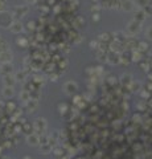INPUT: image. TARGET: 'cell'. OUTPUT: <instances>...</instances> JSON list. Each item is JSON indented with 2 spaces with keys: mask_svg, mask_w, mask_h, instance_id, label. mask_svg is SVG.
I'll list each match as a JSON object with an SVG mask.
<instances>
[{
  "mask_svg": "<svg viewBox=\"0 0 152 159\" xmlns=\"http://www.w3.org/2000/svg\"><path fill=\"white\" fill-rule=\"evenodd\" d=\"M12 142H13V143H17V142H19V138H17V137H16V134H15V137H13Z\"/></svg>",
  "mask_w": 152,
  "mask_h": 159,
  "instance_id": "45",
  "label": "cell"
},
{
  "mask_svg": "<svg viewBox=\"0 0 152 159\" xmlns=\"http://www.w3.org/2000/svg\"><path fill=\"white\" fill-rule=\"evenodd\" d=\"M58 66H60V68H62V69H66V66H68V61H66V60H61L58 63Z\"/></svg>",
  "mask_w": 152,
  "mask_h": 159,
  "instance_id": "34",
  "label": "cell"
},
{
  "mask_svg": "<svg viewBox=\"0 0 152 159\" xmlns=\"http://www.w3.org/2000/svg\"><path fill=\"white\" fill-rule=\"evenodd\" d=\"M78 106H79V108H83V106H85V102H79Z\"/></svg>",
  "mask_w": 152,
  "mask_h": 159,
  "instance_id": "47",
  "label": "cell"
},
{
  "mask_svg": "<svg viewBox=\"0 0 152 159\" xmlns=\"http://www.w3.org/2000/svg\"><path fill=\"white\" fill-rule=\"evenodd\" d=\"M132 60L134 61H139L140 60V53L139 52H134L132 53Z\"/></svg>",
  "mask_w": 152,
  "mask_h": 159,
  "instance_id": "33",
  "label": "cell"
},
{
  "mask_svg": "<svg viewBox=\"0 0 152 159\" xmlns=\"http://www.w3.org/2000/svg\"><path fill=\"white\" fill-rule=\"evenodd\" d=\"M0 40H2V37H0Z\"/></svg>",
  "mask_w": 152,
  "mask_h": 159,
  "instance_id": "51",
  "label": "cell"
},
{
  "mask_svg": "<svg viewBox=\"0 0 152 159\" xmlns=\"http://www.w3.org/2000/svg\"><path fill=\"white\" fill-rule=\"evenodd\" d=\"M33 82L37 84V85H42L44 84V77L42 76H33Z\"/></svg>",
  "mask_w": 152,
  "mask_h": 159,
  "instance_id": "22",
  "label": "cell"
},
{
  "mask_svg": "<svg viewBox=\"0 0 152 159\" xmlns=\"http://www.w3.org/2000/svg\"><path fill=\"white\" fill-rule=\"evenodd\" d=\"M132 82V77L130 76V74H123L122 77H120V84L122 85H126V86H130Z\"/></svg>",
  "mask_w": 152,
  "mask_h": 159,
  "instance_id": "15",
  "label": "cell"
},
{
  "mask_svg": "<svg viewBox=\"0 0 152 159\" xmlns=\"http://www.w3.org/2000/svg\"><path fill=\"white\" fill-rule=\"evenodd\" d=\"M146 49H148V45H146V43H140L139 44V49H138V51H139V52H144Z\"/></svg>",
  "mask_w": 152,
  "mask_h": 159,
  "instance_id": "32",
  "label": "cell"
},
{
  "mask_svg": "<svg viewBox=\"0 0 152 159\" xmlns=\"http://www.w3.org/2000/svg\"><path fill=\"white\" fill-rule=\"evenodd\" d=\"M6 108H7V110H8V113H12V112H15V110H16V105L13 104V102H8V104L6 105Z\"/></svg>",
  "mask_w": 152,
  "mask_h": 159,
  "instance_id": "24",
  "label": "cell"
},
{
  "mask_svg": "<svg viewBox=\"0 0 152 159\" xmlns=\"http://www.w3.org/2000/svg\"><path fill=\"white\" fill-rule=\"evenodd\" d=\"M107 63H110L111 65H114V64H119L120 63V57L118 56V53H110V55H107Z\"/></svg>",
  "mask_w": 152,
  "mask_h": 159,
  "instance_id": "11",
  "label": "cell"
},
{
  "mask_svg": "<svg viewBox=\"0 0 152 159\" xmlns=\"http://www.w3.org/2000/svg\"><path fill=\"white\" fill-rule=\"evenodd\" d=\"M127 31H128V33L131 35V36H135V35L140 31V23L139 21H136V20H132L131 23L128 24Z\"/></svg>",
  "mask_w": 152,
  "mask_h": 159,
  "instance_id": "4",
  "label": "cell"
},
{
  "mask_svg": "<svg viewBox=\"0 0 152 159\" xmlns=\"http://www.w3.org/2000/svg\"><path fill=\"white\" fill-rule=\"evenodd\" d=\"M13 15L7 11H0V26L2 28H10L13 23Z\"/></svg>",
  "mask_w": 152,
  "mask_h": 159,
  "instance_id": "1",
  "label": "cell"
},
{
  "mask_svg": "<svg viewBox=\"0 0 152 159\" xmlns=\"http://www.w3.org/2000/svg\"><path fill=\"white\" fill-rule=\"evenodd\" d=\"M146 16H147V13H146L144 11H139V12H138L136 15H135V20L139 21V23H142V21L146 19Z\"/></svg>",
  "mask_w": 152,
  "mask_h": 159,
  "instance_id": "19",
  "label": "cell"
},
{
  "mask_svg": "<svg viewBox=\"0 0 152 159\" xmlns=\"http://www.w3.org/2000/svg\"><path fill=\"white\" fill-rule=\"evenodd\" d=\"M40 150H41V153H42V154L48 155L49 153H52V151H53V147H52V146L49 145V143H45V145H41V149H40Z\"/></svg>",
  "mask_w": 152,
  "mask_h": 159,
  "instance_id": "17",
  "label": "cell"
},
{
  "mask_svg": "<svg viewBox=\"0 0 152 159\" xmlns=\"http://www.w3.org/2000/svg\"><path fill=\"white\" fill-rule=\"evenodd\" d=\"M99 10H101V8H99V4H95V6L91 7V12H93V13H99Z\"/></svg>",
  "mask_w": 152,
  "mask_h": 159,
  "instance_id": "35",
  "label": "cell"
},
{
  "mask_svg": "<svg viewBox=\"0 0 152 159\" xmlns=\"http://www.w3.org/2000/svg\"><path fill=\"white\" fill-rule=\"evenodd\" d=\"M13 66L11 63H3L0 64V74L2 76H6V74H11L12 73Z\"/></svg>",
  "mask_w": 152,
  "mask_h": 159,
  "instance_id": "7",
  "label": "cell"
},
{
  "mask_svg": "<svg viewBox=\"0 0 152 159\" xmlns=\"http://www.w3.org/2000/svg\"><path fill=\"white\" fill-rule=\"evenodd\" d=\"M64 90L68 93V94H73V93H75L78 90V85L73 81H68L64 84Z\"/></svg>",
  "mask_w": 152,
  "mask_h": 159,
  "instance_id": "5",
  "label": "cell"
},
{
  "mask_svg": "<svg viewBox=\"0 0 152 159\" xmlns=\"http://www.w3.org/2000/svg\"><path fill=\"white\" fill-rule=\"evenodd\" d=\"M3 108H4V105H3L2 102H0V109H3Z\"/></svg>",
  "mask_w": 152,
  "mask_h": 159,
  "instance_id": "48",
  "label": "cell"
},
{
  "mask_svg": "<svg viewBox=\"0 0 152 159\" xmlns=\"http://www.w3.org/2000/svg\"><path fill=\"white\" fill-rule=\"evenodd\" d=\"M28 11H29V8L26 6H17L12 10V15L13 17H23L28 13Z\"/></svg>",
  "mask_w": 152,
  "mask_h": 159,
  "instance_id": "3",
  "label": "cell"
},
{
  "mask_svg": "<svg viewBox=\"0 0 152 159\" xmlns=\"http://www.w3.org/2000/svg\"><path fill=\"white\" fill-rule=\"evenodd\" d=\"M19 122L21 123V125H25V123H26V119H25V118H20Z\"/></svg>",
  "mask_w": 152,
  "mask_h": 159,
  "instance_id": "44",
  "label": "cell"
},
{
  "mask_svg": "<svg viewBox=\"0 0 152 159\" xmlns=\"http://www.w3.org/2000/svg\"><path fill=\"white\" fill-rule=\"evenodd\" d=\"M20 100L21 101H24V102H26V101H29L32 97H30V90H28V89H24V90H21L20 92Z\"/></svg>",
  "mask_w": 152,
  "mask_h": 159,
  "instance_id": "14",
  "label": "cell"
},
{
  "mask_svg": "<svg viewBox=\"0 0 152 159\" xmlns=\"http://www.w3.org/2000/svg\"><path fill=\"white\" fill-rule=\"evenodd\" d=\"M16 77L12 76L11 74H6V76H3V82H4V86H13L16 84Z\"/></svg>",
  "mask_w": 152,
  "mask_h": 159,
  "instance_id": "9",
  "label": "cell"
},
{
  "mask_svg": "<svg viewBox=\"0 0 152 159\" xmlns=\"http://www.w3.org/2000/svg\"><path fill=\"white\" fill-rule=\"evenodd\" d=\"M122 8H123V10H126V11H130V10H131V3H130L128 0H126V2L123 0V2H122Z\"/></svg>",
  "mask_w": 152,
  "mask_h": 159,
  "instance_id": "27",
  "label": "cell"
},
{
  "mask_svg": "<svg viewBox=\"0 0 152 159\" xmlns=\"http://www.w3.org/2000/svg\"><path fill=\"white\" fill-rule=\"evenodd\" d=\"M23 159H30V157H24Z\"/></svg>",
  "mask_w": 152,
  "mask_h": 159,
  "instance_id": "49",
  "label": "cell"
},
{
  "mask_svg": "<svg viewBox=\"0 0 152 159\" xmlns=\"http://www.w3.org/2000/svg\"><path fill=\"white\" fill-rule=\"evenodd\" d=\"M114 82H117V78H114V77H110V78H109V84H110V85H113Z\"/></svg>",
  "mask_w": 152,
  "mask_h": 159,
  "instance_id": "42",
  "label": "cell"
},
{
  "mask_svg": "<svg viewBox=\"0 0 152 159\" xmlns=\"http://www.w3.org/2000/svg\"><path fill=\"white\" fill-rule=\"evenodd\" d=\"M11 60H12V53L10 51L0 52V64H3V63H11Z\"/></svg>",
  "mask_w": 152,
  "mask_h": 159,
  "instance_id": "10",
  "label": "cell"
},
{
  "mask_svg": "<svg viewBox=\"0 0 152 159\" xmlns=\"http://www.w3.org/2000/svg\"><path fill=\"white\" fill-rule=\"evenodd\" d=\"M37 0H25V3H28V4H34Z\"/></svg>",
  "mask_w": 152,
  "mask_h": 159,
  "instance_id": "46",
  "label": "cell"
},
{
  "mask_svg": "<svg viewBox=\"0 0 152 159\" xmlns=\"http://www.w3.org/2000/svg\"><path fill=\"white\" fill-rule=\"evenodd\" d=\"M48 142H49V135H46V134L40 135V145H45Z\"/></svg>",
  "mask_w": 152,
  "mask_h": 159,
  "instance_id": "23",
  "label": "cell"
},
{
  "mask_svg": "<svg viewBox=\"0 0 152 159\" xmlns=\"http://www.w3.org/2000/svg\"><path fill=\"white\" fill-rule=\"evenodd\" d=\"M26 142H28V145H30V146H37V145H40V135L36 134V132L28 134V137H26Z\"/></svg>",
  "mask_w": 152,
  "mask_h": 159,
  "instance_id": "8",
  "label": "cell"
},
{
  "mask_svg": "<svg viewBox=\"0 0 152 159\" xmlns=\"http://www.w3.org/2000/svg\"><path fill=\"white\" fill-rule=\"evenodd\" d=\"M33 126H34V132H36V134H38V135L45 134L46 127H48L46 119L45 118H37V119H36V122L33 123Z\"/></svg>",
  "mask_w": 152,
  "mask_h": 159,
  "instance_id": "2",
  "label": "cell"
},
{
  "mask_svg": "<svg viewBox=\"0 0 152 159\" xmlns=\"http://www.w3.org/2000/svg\"><path fill=\"white\" fill-rule=\"evenodd\" d=\"M78 159H82V158H78Z\"/></svg>",
  "mask_w": 152,
  "mask_h": 159,
  "instance_id": "50",
  "label": "cell"
},
{
  "mask_svg": "<svg viewBox=\"0 0 152 159\" xmlns=\"http://www.w3.org/2000/svg\"><path fill=\"white\" fill-rule=\"evenodd\" d=\"M16 44L17 45H20V47H23V48H25V47H28V40H26L25 37H20V39L16 40Z\"/></svg>",
  "mask_w": 152,
  "mask_h": 159,
  "instance_id": "20",
  "label": "cell"
},
{
  "mask_svg": "<svg viewBox=\"0 0 152 159\" xmlns=\"http://www.w3.org/2000/svg\"><path fill=\"white\" fill-rule=\"evenodd\" d=\"M10 29H11V32H13V33H20L21 31H23V24H21L20 21L15 20L12 23V25L10 26Z\"/></svg>",
  "mask_w": 152,
  "mask_h": 159,
  "instance_id": "12",
  "label": "cell"
},
{
  "mask_svg": "<svg viewBox=\"0 0 152 159\" xmlns=\"http://www.w3.org/2000/svg\"><path fill=\"white\" fill-rule=\"evenodd\" d=\"M49 78H50V81L56 82L57 80H58V74H56L54 72H52V73H49Z\"/></svg>",
  "mask_w": 152,
  "mask_h": 159,
  "instance_id": "31",
  "label": "cell"
},
{
  "mask_svg": "<svg viewBox=\"0 0 152 159\" xmlns=\"http://www.w3.org/2000/svg\"><path fill=\"white\" fill-rule=\"evenodd\" d=\"M147 36H148V37L152 40V26H151V28H150L148 31H147Z\"/></svg>",
  "mask_w": 152,
  "mask_h": 159,
  "instance_id": "43",
  "label": "cell"
},
{
  "mask_svg": "<svg viewBox=\"0 0 152 159\" xmlns=\"http://www.w3.org/2000/svg\"><path fill=\"white\" fill-rule=\"evenodd\" d=\"M15 77L17 81H21V82H26V77H28V72L24 69V70H20L15 74Z\"/></svg>",
  "mask_w": 152,
  "mask_h": 159,
  "instance_id": "13",
  "label": "cell"
},
{
  "mask_svg": "<svg viewBox=\"0 0 152 159\" xmlns=\"http://www.w3.org/2000/svg\"><path fill=\"white\" fill-rule=\"evenodd\" d=\"M34 29V21H29L28 23V31H33Z\"/></svg>",
  "mask_w": 152,
  "mask_h": 159,
  "instance_id": "38",
  "label": "cell"
},
{
  "mask_svg": "<svg viewBox=\"0 0 152 159\" xmlns=\"http://www.w3.org/2000/svg\"><path fill=\"white\" fill-rule=\"evenodd\" d=\"M11 146H12V141L10 139V141H6V142H4L3 147H11Z\"/></svg>",
  "mask_w": 152,
  "mask_h": 159,
  "instance_id": "39",
  "label": "cell"
},
{
  "mask_svg": "<svg viewBox=\"0 0 152 159\" xmlns=\"http://www.w3.org/2000/svg\"><path fill=\"white\" fill-rule=\"evenodd\" d=\"M20 131H23V127H21L20 125H15V127H13V132H16V134H19Z\"/></svg>",
  "mask_w": 152,
  "mask_h": 159,
  "instance_id": "36",
  "label": "cell"
},
{
  "mask_svg": "<svg viewBox=\"0 0 152 159\" xmlns=\"http://www.w3.org/2000/svg\"><path fill=\"white\" fill-rule=\"evenodd\" d=\"M37 108H38V101L37 100L30 98L29 101H26V102H25V109L28 110V113L36 112V109H37Z\"/></svg>",
  "mask_w": 152,
  "mask_h": 159,
  "instance_id": "6",
  "label": "cell"
},
{
  "mask_svg": "<svg viewBox=\"0 0 152 159\" xmlns=\"http://www.w3.org/2000/svg\"><path fill=\"white\" fill-rule=\"evenodd\" d=\"M97 57H98V60L99 61H107V55H106V52H103V51H98L97 52Z\"/></svg>",
  "mask_w": 152,
  "mask_h": 159,
  "instance_id": "21",
  "label": "cell"
},
{
  "mask_svg": "<svg viewBox=\"0 0 152 159\" xmlns=\"http://www.w3.org/2000/svg\"><path fill=\"white\" fill-rule=\"evenodd\" d=\"M30 97H32L33 100H40V97H41V94H40V90H32L30 92Z\"/></svg>",
  "mask_w": 152,
  "mask_h": 159,
  "instance_id": "26",
  "label": "cell"
},
{
  "mask_svg": "<svg viewBox=\"0 0 152 159\" xmlns=\"http://www.w3.org/2000/svg\"><path fill=\"white\" fill-rule=\"evenodd\" d=\"M13 94H15V92H13V86H4L3 96L6 97V98H11Z\"/></svg>",
  "mask_w": 152,
  "mask_h": 159,
  "instance_id": "16",
  "label": "cell"
},
{
  "mask_svg": "<svg viewBox=\"0 0 152 159\" xmlns=\"http://www.w3.org/2000/svg\"><path fill=\"white\" fill-rule=\"evenodd\" d=\"M99 20V13H93V21H98Z\"/></svg>",
  "mask_w": 152,
  "mask_h": 159,
  "instance_id": "40",
  "label": "cell"
},
{
  "mask_svg": "<svg viewBox=\"0 0 152 159\" xmlns=\"http://www.w3.org/2000/svg\"><path fill=\"white\" fill-rule=\"evenodd\" d=\"M23 131L26 132V134H32V132H34V126L29 125V123L26 122L25 125H23Z\"/></svg>",
  "mask_w": 152,
  "mask_h": 159,
  "instance_id": "18",
  "label": "cell"
},
{
  "mask_svg": "<svg viewBox=\"0 0 152 159\" xmlns=\"http://www.w3.org/2000/svg\"><path fill=\"white\" fill-rule=\"evenodd\" d=\"M58 112L61 114H65L66 112H68V105H66V104H60L58 105Z\"/></svg>",
  "mask_w": 152,
  "mask_h": 159,
  "instance_id": "25",
  "label": "cell"
},
{
  "mask_svg": "<svg viewBox=\"0 0 152 159\" xmlns=\"http://www.w3.org/2000/svg\"><path fill=\"white\" fill-rule=\"evenodd\" d=\"M4 6H6V0H0V11H4Z\"/></svg>",
  "mask_w": 152,
  "mask_h": 159,
  "instance_id": "41",
  "label": "cell"
},
{
  "mask_svg": "<svg viewBox=\"0 0 152 159\" xmlns=\"http://www.w3.org/2000/svg\"><path fill=\"white\" fill-rule=\"evenodd\" d=\"M83 24H85V20L82 17H77V21L74 23V26L75 28H79V25H83Z\"/></svg>",
  "mask_w": 152,
  "mask_h": 159,
  "instance_id": "30",
  "label": "cell"
},
{
  "mask_svg": "<svg viewBox=\"0 0 152 159\" xmlns=\"http://www.w3.org/2000/svg\"><path fill=\"white\" fill-rule=\"evenodd\" d=\"M90 48H93V49H98V48H99V44H98L97 41H91L90 43Z\"/></svg>",
  "mask_w": 152,
  "mask_h": 159,
  "instance_id": "37",
  "label": "cell"
},
{
  "mask_svg": "<svg viewBox=\"0 0 152 159\" xmlns=\"http://www.w3.org/2000/svg\"><path fill=\"white\" fill-rule=\"evenodd\" d=\"M99 40H101V41L102 43H107V41H109V40H110V35L109 33H102L101 35V36H99Z\"/></svg>",
  "mask_w": 152,
  "mask_h": 159,
  "instance_id": "29",
  "label": "cell"
},
{
  "mask_svg": "<svg viewBox=\"0 0 152 159\" xmlns=\"http://www.w3.org/2000/svg\"><path fill=\"white\" fill-rule=\"evenodd\" d=\"M4 51H8V44L3 40H0V52H4Z\"/></svg>",
  "mask_w": 152,
  "mask_h": 159,
  "instance_id": "28",
  "label": "cell"
}]
</instances>
